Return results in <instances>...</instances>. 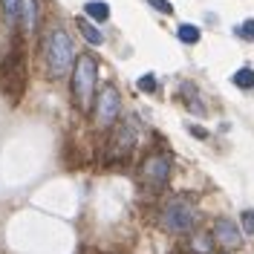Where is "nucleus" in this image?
<instances>
[{
	"label": "nucleus",
	"mask_w": 254,
	"mask_h": 254,
	"mask_svg": "<svg viewBox=\"0 0 254 254\" xmlns=\"http://www.w3.org/2000/svg\"><path fill=\"white\" fill-rule=\"evenodd\" d=\"M196 222H199V208L185 196L168 199L159 211V225L165 231H171V234H190Z\"/></svg>",
	"instance_id": "1"
},
{
	"label": "nucleus",
	"mask_w": 254,
	"mask_h": 254,
	"mask_svg": "<svg viewBox=\"0 0 254 254\" xmlns=\"http://www.w3.org/2000/svg\"><path fill=\"white\" fill-rule=\"evenodd\" d=\"M95 78H98V61L90 55H81L72 64V98L78 104V110H90L95 95Z\"/></svg>",
	"instance_id": "2"
},
{
	"label": "nucleus",
	"mask_w": 254,
	"mask_h": 254,
	"mask_svg": "<svg viewBox=\"0 0 254 254\" xmlns=\"http://www.w3.org/2000/svg\"><path fill=\"white\" fill-rule=\"evenodd\" d=\"M44 58L52 78H64V72L72 69V41L64 29H52L44 44Z\"/></svg>",
	"instance_id": "3"
},
{
	"label": "nucleus",
	"mask_w": 254,
	"mask_h": 254,
	"mask_svg": "<svg viewBox=\"0 0 254 254\" xmlns=\"http://www.w3.org/2000/svg\"><path fill=\"white\" fill-rule=\"evenodd\" d=\"M139 142V125L133 119H119L113 125L110 142H107V159L110 162H122L133 153V147Z\"/></svg>",
	"instance_id": "4"
},
{
	"label": "nucleus",
	"mask_w": 254,
	"mask_h": 254,
	"mask_svg": "<svg viewBox=\"0 0 254 254\" xmlns=\"http://www.w3.org/2000/svg\"><path fill=\"white\" fill-rule=\"evenodd\" d=\"M171 156H165V153H150V156L142 162V168H139V182H142L147 190H162L168 185V179H171Z\"/></svg>",
	"instance_id": "5"
},
{
	"label": "nucleus",
	"mask_w": 254,
	"mask_h": 254,
	"mask_svg": "<svg viewBox=\"0 0 254 254\" xmlns=\"http://www.w3.org/2000/svg\"><path fill=\"white\" fill-rule=\"evenodd\" d=\"M122 119V95L116 87H101L98 90V98H95V122L98 127H113Z\"/></svg>",
	"instance_id": "6"
},
{
	"label": "nucleus",
	"mask_w": 254,
	"mask_h": 254,
	"mask_svg": "<svg viewBox=\"0 0 254 254\" xmlns=\"http://www.w3.org/2000/svg\"><path fill=\"white\" fill-rule=\"evenodd\" d=\"M0 87H3V93H9L12 101H17L23 93V58L17 52L6 55L0 64Z\"/></svg>",
	"instance_id": "7"
},
{
	"label": "nucleus",
	"mask_w": 254,
	"mask_h": 254,
	"mask_svg": "<svg viewBox=\"0 0 254 254\" xmlns=\"http://www.w3.org/2000/svg\"><path fill=\"white\" fill-rule=\"evenodd\" d=\"M211 234H214V240H217V246H220V249L234 252V249L243 246V234H240V228L228 220V217H222V220L214 222V231H211Z\"/></svg>",
	"instance_id": "8"
},
{
	"label": "nucleus",
	"mask_w": 254,
	"mask_h": 254,
	"mask_svg": "<svg viewBox=\"0 0 254 254\" xmlns=\"http://www.w3.org/2000/svg\"><path fill=\"white\" fill-rule=\"evenodd\" d=\"M179 95H182V98H185V104H188V110L193 113V116H205V104H202V101H199V95H196V87H193V84H182V87H179Z\"/></svg>",
	"instance_id": "9"
},
{
	"label": "nucleus",
	"mask_w": 254,
	"mask_h": 254,
	"mask_svg": "<svg viewBox=\"0 0 254 254\" xmlns=\"http://www.w3.org/2000/svg\"><path fill=\"white\" fill-rule=\"evenodd\" d=\"M214 246H217L214 234L190 231V254H214Z\"/></svg>",
	"instance_id": "10"
},
{
	"label": "nucleus",
	"mask_w": 254,
	"mask_h": 254,
	"mask_svg": "<svg viewBox=\"0 0 254 254\" xmlns=\"http://www.w3.org/2000/svg\"><path fill=\"white\" fill-rule=\"evenodd\" d=\"M3 3V15L9 26H17L23 20V0H0Z\"/></svg>",
	"instance_id": "11"
},
{
	"label": "nucleus",
	"mask_w": 254,
	"mask_h": 254,
	"mask_svg": "<svg viewBox=\"0 0 254 254\" xmlns=\"http://www.w3.org/2000/svg\"><path fill=\"white\" fill-rule=\"evenodd\" d=\"M84 12H87V17H93V20H98V23L110 20V6L101 3V0H90V3L84 6Z\"/></svg>",
	"instance_id": "12"
},
{
	"label": "nucleus",
	"mask_w": 254,
	"mask_h": 254,
	"mask_svg": "<svg viewBox=\"0 0 254 254\" xmlns=\"http://www.w3.org/2000/svg\"><path fill=\"white\" fill-rule=\"evenodd\" d=\"M78 29H81V35L87 38V44H93V47H101L104 44V35L95 29L90 20H84V17H78Z\"/></svg>",
	"instance_id": "13"
},
{
	"label": "nucleus",
	"mask_w": 254,
	"mask_h": 254,
	"mask_svg": "<svg viewBox=\"0 0 254 254\" xmlns=\"http://www.w3.org/2000/svg\"><path fill=\"white\" fill-rule=\"evenodd\" d=\"M234 87H240V90H252L254 87V69L252 66H243V69H237L234 72Z\"/></svg>",
	"instance_id": "14"
},
{
	"label": "nucleus",
	"mask_w": 254,
	"mask_h": 254,
	"mask_svg": "<svg viewBox=\"0 0 254 254\" xmlns=\"http://www.w3.org/2000/svg\"><path fill=\"white\" fill-rule=\"evenodd\" d=\"M176 38H179L182 44L193 47V44L199 41V29H196V26H190V23H179V29H176Z\"/></svg>",
	"instance_id": "15"
},
{
	"label": "nucleus",
	"mask_w": 254,
	"mask_h": 254,
	"mask_svg": "<svg viewBox=\"0 0 254 254\" xmlns=\"http://www.w3.org/2000/svg\"><path fill=\"white\" fill-rule=\"evenodd\" d=\"M38 23V0H23V26L35 29Z\"/></svg>",
	"instance_id": "16"
},
{
	"label": "nucleus",
	"mask_w": 254,
	"mask_h": 254,
	"mask_svg": "<svg viewBox=\"0 0 254 254\" xmlns=\"http://www.w3.org/2000/svg\"><path fill=\"white\" fill-rule=\"evenodd\" d=\"M240 222H243V231H246V234H254V211L252 208H246V211L240 214Z\"/></svg>",
	"instance_id": "17"
},
{
	"label": "nucleus",
	"mask_w": 254,
	"mask_h": 254,
	"mask_svg": "<svg viewBox=\"0 0 254 254\" xmlns=\"http://www.w3.org/2000/svg\"><path fill=\"white\" fill-rule=\"evenodd\" d=\"M139 90H142V93H156L159 81L153 78V75H142V78H139Z\"/></svg>",
	"instance_id": "18"
},
{
	"label": "nucleus",
	"mask_w": 254,
	"mask_h": 254,
	"mask_svg": "<svg viewBox=\"0 0 254 254\" xmlns=\"http://www.w3.org/2000/svg\"><path fill=\"white\" fill-rule=\"evenodd\" d=\"M147 3H150L153 9H159L162 15H174V6H171L168 0H147Z\"/></svg>",
	"instance_id": "19"
},
{
	"label": "nucleus",
	"mask_w": 254,
	"mask_h": 254,
	"mask_svg": "<svg viewBox=\"0 0 254 254\" xmlns=\"http://www.w3.org/2000/svg\"><path fill=\"white\" fill-rule=\"evenodd\" d=\"M240 35H243V38H249V41H254V17H249V20H246V23H243V26H240Z\"/></svg>",
	"instance_id": "20"
},
{
	"label": "nucleus",
	"mask_w": 254,
	"mask_h": 254,
	"mask_svg": "<svg viewBox=\"0 0 254 254\" xmlns=\"http://www.w3.org/2000/svg\"><path fill=\"white\" fill-rule=\"evenodd\" d=\"M190 136H193V139H208V130H205V127L193 125V127H190Z\"/></svg>",
	"instance_id": "21"
}]
</instances>
